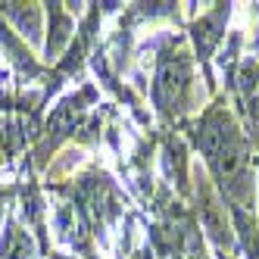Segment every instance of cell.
Instances as JSON below:
<instances>
[{"instance_id": "obj_1", "label": "cell", "mask_w": 259, "mask_h": 259, "mask_svg": "<svg viewBox=\"0 0 259 259\" xmlns=\"http://www.w3.org/2000/svg\"><path fill=\"white\" fill-rule=\"evenodd\" d=\"M184 84H188V63H184L181 57L169 60V63H162L159 69V81H156V94L162 103H175L181 97V91Z\"/></svg>"}]
</instances>
